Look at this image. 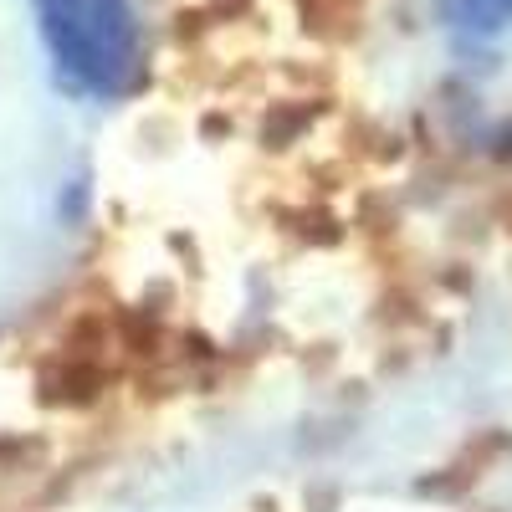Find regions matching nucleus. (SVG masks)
Segmentation results:
<instances>
[{"label":"nucleus","mask_w":512,"mask_h":512,"mask_svg":"<svg viewBox=\"0 0 512 512\" xmlns=\"http://www.w3.org/2000/svg\"><path fill=\"white\" fill-rule=\"evenodd\" d=\"M57 67L93 93L139 88V26L128 0H36Z\"/></svg>","instance_id":"1"},{"label":"nucleus","mask_w":512,"mask_h":512,"mask_svg":"<svg viewBox=\"0 0 512 512\" xmlns=\"http://www.w3.org/2000/svg\"><path fill=\"white\" fill-rule=\"evenodd\" d=\"M41 405H88L98 390H103V364H88V359H52L41 369Z\"/></svg>","instance_id":"2"},{"label":"nucleus","mask_w":512,"mask_h":512,"mask_svg":"<svg viewBox=\"0 0 512 512\" xmlns=\"http://www.w3.org/2000/svg\"><path fill=\"white\" fill-rule=\"evenodd\" d=\"M303 6V26L318 36H354L359 31V0H297Z\"/></svg>","instance_id":"3"},{"label":"nucleus","mask_w":512,"mask_h":512,"mask_svg":"<svg viewBox=\"0 0 512 512\" xmlns=\"http://www.w3.org/2000/svg\"><path fill=\"white\" fill-rule=\"evenodd\" d=\"M313 118H318V103H272L267 118H262V144L267 149H287Z\"/></svg>","instance_id":"4"},{"label":"nucleus","mask_w":512,"mask_h":512,"mask_svg":"<svg viewBox=\"0 0 512 512\" xmlns=\"http://www.w3.org/2000/svg\"><path fill=\"white\" fill-rule=\"evenodd\" d=\"M82 210H88V175H82V180H72V190H67V205H62V221H67V226H77V221H82Z\"/></svg>","instance_id":"5"}]
</instances>
